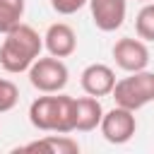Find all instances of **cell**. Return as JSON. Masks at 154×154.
Masks as SVG:
<instances>
[{
    "mask_svg": "<svg viewBox=\"0 0 154 154\" xmlns=\"http://www.w3.org/2000/svg\"><path fill=\"white\" fill-rule=\"evenodd\" d=\"M43 51V36L29 24H17L12 31L5 34V41L0 46V65L10 75L26 72L31 63L41 55Z\"/></svg>",
    "mask_w": 154,
    "mask_h": 154,
    "instance_id": "obj_1",
    "label": "cell"
},
{
    "mask_svg": "<svg viewBox=\"0 0 154 154\" xmlns=\"http://www.w3.org/2000/svg\"><path fill=\"white\" fill-rule=\"evenodd\" d=\"M111 96L116 99V106H123L130 111L144 108L147 103L154 101V72L149 70L128 72V77L116 79Z\"/></svg>",
    "mask_w": 154,
    "mask_h": 154,
    "instance_id": "obj_2",
    "label": "cell"
},
{
    "mask_svg": "<svg viewBox=\"0 0 154 154\" xmlns=\"http://www.w3.org/2000/svg\"><path fill=\"white\" fill-rule=\"evenodd\" d=\"M26 72H29L31 87L38 89L41 94H58L65 89V84L70 79L67 65L63 63V58H55V55H48V58L38 55Z\"/></svg>",
    "mask_w": 154,
    "mask_h": 154,
    "instance_id": "obj_3",
    "label": "cell"
},
{
    "mask_svg": "<svg viewBox=\"0 0 154 154\" xmlns=\"http://www.w3.org/2000/svg\"><path fill=\"white\" fill-rule=\"evenodd\" d=\"M101 135L106 142L111 144H125L132 140L135 130H137V120H135V111L123 108V106H113L111 111H103L101 116Z\"/></svg>",
    "mask_w": 154,
    "mask_h": 154,
    "instance_id": "obj_4",
    "label": "cell"
},
{
    "mask_svg": "<svg viewBox=\"0 0 154 154\" xmlns=\"http://www.w3.org/2000/svg\"><path fill=\"white\" fill-rule=\"evenodd\" d=\"M113 60L125 72L147 70V65H149V48H147V43L142 38L123 36V38H118L113 43Z\"/></svg>",
    "mask_w": 154,
    "mask_h": 154,
    "instance_id": "obj_5",
    "label": "cell"
},
{
    "mask_svg": "<svg viewBox=\"0 0 154 154\" xmlns=\"http://www.w3.org/2000/svg\"><path fill=\"white\" fill-rule=\"evenodd\" d=\"M91 19L101 31H116L123 26L128 14V0H89Z\"/></svg>",
    "mask_w": 154,
    "mask_h": 154,
    "instance_id": "obj_6",
    "label": "cell"
},
{
    "mask_svg": "<svg viewBox=\"0 0 154 154\" xmlns=\"http://www.w3.org/2000/svg\"><path fill=\"white\" fill-rule=\"evenodd\" d=\"M79 84L84 89V94L89 96H108L116 87V72L113 67L103 65V63H91L82 70V77H79Z\"/></svg>",
    "mask_w": 154,
    "mask_h": 154,
    "instance_id": "obj_7",
    "label": "cell"
},
{
    "mask_svg": "<svg viewBox=\"0 0 154 154\" xmlns=\"http://www.w3.org/2000/svg\"><path fill=\"white\" fill-rule=\"evenodd\" d=\"M43 48L55 58H67L77 51V34L70 24L55 22L43 34Z\"/></svg>",
    "mask_w": 154,
    "mask_h": 154,
    "instance_id": "obj_8",
    "label": "cell"
},
{
    "mask_svg": "<svg viewBox=\"0 0 154 154\" xmlns=\"http://www.w3.org/2000/svg\"><path fill=\"white\" fill-rule=\"evenodd\" d=\"M29 120H31V125L36 130L55 132V125H58V94L34 99L31 106H29Z\"/></svg>",
    "mask_w": 154,
    "mask_h": 154,
    "instance_id": "obj_9",
    "label": "cell"
},
{
    "mask_svg": "<svg viewBox=\"0 0 154 154\" xmlns=\"http://www.w3.org/2000/svg\"><path fill=\"white\" fill-rule=\"evenodd\" d=\"M17 152H48V154H79V144L77 140L55 132V135H46L36 142H29L24 147H19Z\"/></svg>",
    "mask_w": 154,
    "mask_h": 154,
    "instance_id": "obj_10",
    "label": "cell"
},
{
    "mask_svg": "<svg viewBox=\"0 0 154 154\" xmlns=\"http://www.w3.org/2000/svg\"><path fill=\"white\" fill-rule=\"evenodd\" d=\"M75 103H77V125H75V130H79V132L96 130L99 123H101V116H103L101 101L96 96H89L87 94V96L75 99Z\"/></svg>",
    "mask_w": 154,
    "mask_h": 154,
    "instance_id": "obj_11",
    "label": "cell"
},
{
    "mask_svg": "<svg viewBox=\"0 0 154 154\" xmlns=\"http://www.w3.org/2000/svg\"><path fill=\"white\" fill-rule=\"evenodd\" d=\"M77 125V103L72 96L67 94H60L58 91V125H55V132H72Z\"/></svg>",
    "mask_w": 154,
    "mask_h": 154,
    "instance_id": "obj_12",
    "label": "cell"
},
{
    "mask_svg": "<svg viewBox=\"0 0 154 154\" xmlns=\"http://www.w3.org/2000/svg\"><path fill=\"white\" fill-rule=\"evenodd\" d=\"M24 17V0H0V34L12 31L22 24Z\"/></svg>",
    "mask_w": 154,
    "mask_h": 154,
    "instance_id": "obj_13",
    "label": "cell"
},
{
    "mask_svg": "<svg viewBox=\"0 0 154 154\" xmlns=\"http://www.w3.org/2000/svg\"><path fill=\"white\" fill-rule=\"evenodd\" d=\"M135 31L142 41H154V0L144 2V7L135 17Z\"/></svg>",
    "mask_w": 154,
    "mask_h": 154,
    "instance_id": "obj_14",
    "label": "cell"
},
{
    "mask_svg": "<svg viewBox=\"0 0 154 154\" xmlns=\"http://www.w3.org/2000/svg\"><path fill=\"white\" fill-rule=\"evenodd\" d=\"M19 101V89L12 79H5L0 77V113H7L17 106Z\"/></svg>",
    "mask_w": 154,
    "mask_h": 154,
    "instance_id": "obj_15",
    "label": "cell"
},
{
    "mask_svg": "<svg viewBox=\"0 0 154 154\" xmlns=\"http://www.w3.org/2000/svg\"><path fill=\"white\" fill-rule=\"evenodd\" d=\"M89 0H51V7L58 12V14H75L79 12Z\"/></svg>",
    "mask_w": 154,
    "mask_h": 154,
    "instance_id": "obj_16",
    "label": "cell"
},
{
    "mask_svg": "<svg viewBox=\"0 0 154 154\" xmlns=\"http://www.w3.org/2000/svg\"><path fill=\"white\" fill-rule=\"evenodd\" d=\"M140 2H152V0H140Z\"/></svg>",
    "mask_w": 154,
    "mask_h": 154,
    "instance_id": "obj_17",
    "label": "cell"
}]
</instances>
